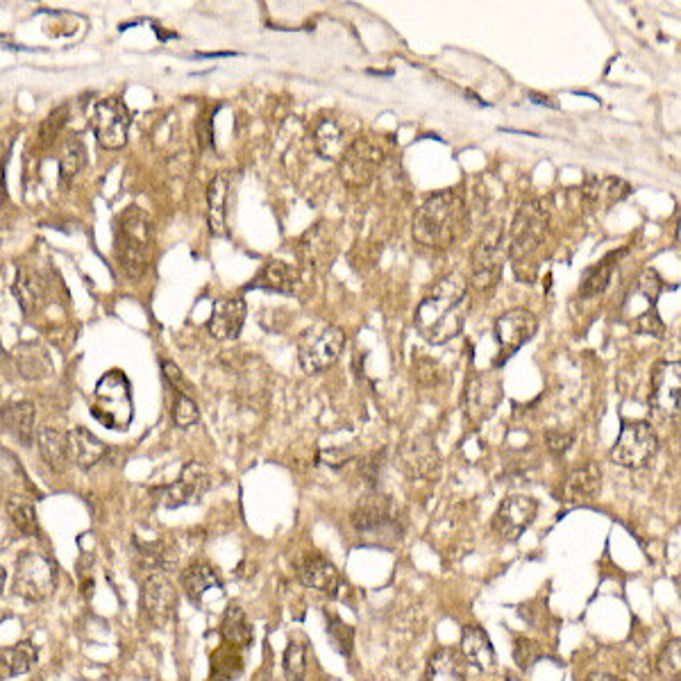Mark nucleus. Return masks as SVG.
Instances as JSON below:
<instances>
[{"label": "nucleus", "mask_w": 681, "mask_h": 681, "mask_svg": "<svg viewBox=\"0 0 681 681\" xmlns=\"http://www.w3.org/2000/svg\"><path fill=\"white\" fill-rule=\"evenodd\" d=\"M550 225V207L543 198H532L518 207L507 232V257L514 262L516 275L523 273V268L532 266L536 273L534 257L541 250L545 234Z\"/></svg>", "instance_id": "nucleus-4"}, {"label": "nucleus", "mask_w": 681, "mask_h": 681, "mask_svg": "<svg viewBox=\"0 0 681 681\" xmlns=\"http://www.w3.org/2000/svg\"><path fill=\"white\" fill-rule=\"evenodd\" d=\"M657 670L666 681H679L681 679V643H679V638H675V641H670L666 647H663V652L659 654V661H657Z\"/></svg>", "instance_id": "nucleus-43"}, {"label": "nucleus", "mask_w": 681, "mask_h": 681, "mask_svg": "<svg viewBox=\"0 0 681 681\" xmlns=\"http://www.w3.org/2000/svg\"><path fill=\"white\" fill-rule=\"evenodd\" d=\"M355 532L361 536V541L373 543V545H391L402 538L400 518L395 514L391 500L386 498H373L361 502L359 507L352 511L350 518Z\"/></svg>", "instance_id": "nucleus-7"}, {"label": "nucleus", "mask_w": 681, "mask_h": 681, "mask_svg": "<svg viewBox=\"0 0 681 681\" xmlns=\"http://www.w3.org/2000/svg\"><path fill=\"white\" fill-rule=\"evenodd\" d=\"M575 443L573 432H563V430H548L545 432V445L552 454H566L570 450V445Z\"/></svg>", "instance_id": "nucleus-47"}, {"label": "nucleus", "mask_w": 681, "mask_h": 681, "mask_svg": "<svg viewBox=\"0 0 681 681\" xmlns=\"http://www.w3.org/2000/svg\"><path fill=\"white\" fill-rule=\"evenodd\" d=\"M298 271L287 262H280V259H271L262 266V271L255 275L250 289H264L273 293H282V296H291L298 289Z\"/></svg>", "instance_id": "nucleus-26"}, {"label": "nucleus", "mask_w": 681, "mask_h": 681, "mask_svg": "<svg viewBox=\"0 0 681 681\" xmlns=\"http://www.w3.org/2000/svg\"><path fill=\"white\" fill-rule=\"evenodd\" d=\"M538 514V502L532 495H507L495 511L493 529L502 541H518Z\"/></svg>", "instance_id": "nucleus-16"}, {"label": "nucleus", "mask_w": 681, "mask_h": 681, "mask_svg": "<svg viewBox=\"0 0 681 681\" xmlns=\"http://www.w3.org/2000/svg\"><path fill=\"white\" fill-rule=\"evenodd\" d=\"M0 420H3L5 430L10 432L16 441L25 448H30L35 441V405L28 400H16L5 405L0 411Z\"/></svg>", "instance_id": "nucleus-27"}, {"label": "nucleus", "mask_w": 681, "mask_h": 681, "mask_svg": "<svg viewBox=\"0 0 681 681\" xmlns=\"http://www.w3.org/2000/svg\"><path fill=\"white\" fill-rule=\"evenodd\" d=\"M602 491V470L595 464H586L575 468L568 475L563 493H566L568 502H591L598 498Z\"/></svg>", "instance_id": "nucleus-29"}, {"label": "nucleus", "mask_w": 681, "mask_h": 681, "mask_svg": "<svg viewBox=\"0 0 681 681\" xmlns=\"http://www.w3.org/2000/svg\"><path fill=\"white\" fill-rule=\"evenodd\" d=\"M227 193H230V184L221 173L209 182L207 189V203H209V230L216 237H225L227 232Z\"/></svg>", "instance_id": "nucleus-34"}, {"label": "nucleus", "mask_w": 681, "mask_h": 681, "mask_svg": "<svg viewBox=\"0 0 681 681\" xmlns=\"http://www.w3.org/2000/svg\"><path fill=\"white\" fill-rule=\"evenodd\" d=\"M504 257H507V230H504L500 221H495L486 227L473 250V275H470V282L479 293H489L498 287Z\"/></svg>", "instance_id": "nucleus-6"}, {"label": "nucleus", "mask_w": 681, "mask_h": 681, "mask_svg": "<svg viewBox=\"0 0 681 681\" xmlns=\"http://www.w3.org/2000/svg\"><path fill=\"white\" fill-rule=\"evenodd\" d=\"M37 659H39V652L30 641H21L12 647L0 650V661H3V666L7 668V672H10L12 677L30 672L32 668H35Z\"/></svg>", "instance_id": "nucleus-39"}, {"label": "nucleus", "mask_w": 681, "mask_h": 681, "mask_svg": "<svg viewBox=\"0 0 681 681\" xmlns=\"http://www.w3.org/2000/svg\"><path fill=\"white\" fill-rule=\"evenodd\" d=\"M89 125L96 134V141L105 150H119L128 144L130 132V112L119 98L96 100L89 107Z\"/></svg>", "instance_id": "nucleus-10"}, {"label": "nucleus", "mask_w": 681, "mask_h": 681, "mask_svg": "<svg viewBox=\"0 0 681 681\" xmlns=\"http://www.w3.org/2000/svg\"><path fill=\"white\" fill-rule=\"evenodd\" d=\"M620 255L618 252H613V255H609L607 259H602V262L591 268V271L586 273L584 277V282H582V289H579V293H582L584 298H595V296H602L604 291L609 289V284H611V277H613V268H616V259Z\"/></svg>", "instance_id": "nucleus-40"}, {"label": "nucleus", "mask_w": 681, "mask_h": 681, "mask_svg": "<svg viewBox=\"0 0 681 681\" xmlns=\"http://www.w3.org/2000/svg\"><path fill=\"white\" fill-rule=\"evenodd\" d=\"M679 391H681V366L679 361H661L652 368L650 411L659 420H672L679 416Z\"/></svg>", "instance_id": "nucleus-14"}, {"label": "nucleus", "mask_w": 681, "mask_h": 681, "mask_svg": "<svg viewBox=\"0 0 681 681\" xmlns=\"http://www.w3.org/2000/svg\"><path fill=\"white\" fill-rule=\"evenodd\" d=\"M468 207L457 191H439L420 205L414 239L430 250H448L466 234Z\"/></svg>", "instance_id": "nucleus-2"}, {"label": "nucleus", "mask_w": 681, "mask_h": 681, "mask_svg": "<svg viewBox=\"0 0 681 681\" xmlns=\"http://www.w3.org/2000/svg\"><path fill=\"white\" fill-rule=\"evenodd\" d=\"M209 484H212V479H209L207 468L200 461H189L182 468L178 482L159 489V495H162L164 507L178 509L184 507V504H198L203 500L205 493L209 491Z\"/></svg>", "instance_id": "nucleus-18"}, {"label": "nucleus", "mask_w": 681, "mask_h": 681, "mask_svg": "<svg viewBox=\"0 0 681 681\" xmlns=\"http://www.w3.org/2000/svg\"><path fill=\"white\" fill-rule=\"evenodd\" d=\"M66 448H69V461L82 470L96 466L107 452V445L96 434H91L87 427H73L66 434Z\"/></svg>", "instance_id": "nucleus-25"}, {"label": "nucleus", "mask_w": 681, "mask_h": 681, "mask_svg": "<svg viewBox=\"0 0 681 681\" xmlns=\"http://www.w3.org/2000/svg\"><path fill=\"white\" fill-rule=\"evenodd\" d=\"M500 398H502L500 384H491L482 380V377L470 380L468 391H466V409H468L470 420L479 423V420L489 418L495 411V407H498Z\"/></svg>", "instance_id": "nucleus-30"}, {"label": "nucleus", "mask_w": 681, "mask_h": 681, "mask_svg": "<svg viewBox=\"0 0 681 681\" xmlns=\"http://www.w3.org/2000/svg\"><path fill=\"white\" fill-rule=\"evenodd\" d=\"M300 262L311 271H327L336 257V234L334 227L321 221L302 234L298 241Z\"/></svg>", "instance_id": "nucleus-19"}, {"label": "nucleus", "mask_w": 681, "mask_h": 681, "mask_svg": "<svg viewBox=\"0 0 681 681\" xmlns=\"http://www.w3.org/2000/svg\"><path fill=\"white\" fill-rule=\"evenodd\" d=\"M87 164V148L78 134H69L60 146V175L64 182H73Z\"/></svg>", "instance_id": "nucleus-38"}, {"label": "nucleus", "mask_w": 681, "mask_h": 681, "mask_svg": "<svg viewBox=\"0 0 681 681\" xmlns=\"http://www.w3.org/2000/svg\"><path fill=\"white\" fill-rule=\"evenodd\" d=\"M12 291L25 314H35V311H39L46 300L44 280H41V275L28 271V268H19V271H16Z\"/></svg>", "instance_id": "nucleus-33"}, {"label": "nucleus", "mask_w": 681, "mask_h": 681, "mask_svg": "<svg viewBox=\"0 0 681 681\" xmlns=\"http://www.w3.org/2000/svg\"><path fill=\"white\" fill-rule=\"evenodd\" d=\"M327 634H330L336 650H339L341 654H350V650H352V629L348 625H343L339 618H330Z\"/></svg>", "instance_id": "nucleus-46"}, {"label": "nucleus", "mask_w": 681, "mask_h": 681, "mask_svg": "<svg viewBox=\"0 0 681 681\" xmlns=\"http://www.w3.org/2000/svg\"><path fill=\"white\" fill-rule=\"evenodd\" d=\"M298 577L302 586L314 588V591L330 595V598H336L343 586L339 570L323 554H305L298 563Z\"/></svg>", "instance_id": "nucleus-21"}, {"label": "nucleus", "mask_w": 681, "mask_h": 681, "mask_svg": "<svg viewBox=\"0 0 681 681\" xmlns=\"http://www.w3.org/2000/svg\"><path fill=\"white\" fill-rule=\"evenodd\" d=\"M55 584H57L55 566L44 557V554L25 552L23 557L16 561L14 593L21 595L23 600L28 602L46 600L48 595L55 591Z\"/></svg>", "instance_id": "nucleus-12"}, {"label": "nucleus", "mask_w": 681, "mask_h": 681, "mask_svg": "<svg viewBox=\"0 0 681 681\" xmlns=\"http://www.w3.org/2000/svg\"><path fill=\"white\" fill-rule=\"evenodd\" d=\"M221 636L225 643H230L232 647H250L255 632H252V625L239 604H230L225 609V616L221 622Z\"/></svg>", "instance_id": "nucleus-35"}, {"label": "nucleus", "mask_w": 681, "mask_h": 681, "mask_svg": "<svg viewBox=\"0 0 681 681\" xmlns=\"http://www.w3.org/2000/svg\"><path fill=\"white\" fill-rule=\"evenodd\" d=\"M96 416L105 425L121 430L130 423L132 416V400H130V384L121 373L105 375L96 386Z\"/></svg>", "instance_id": "nucleus-13"}, {"label": "nucleus", "mask_w": 681, "mask_h": 681, "mask_svg": "<svg viewBox=\"0 0 681 681\" xmlns=\"http://www.w3.org/2000/svg\"><path fill=\"white\" fill-rule=\"evenodd\" d=\"M7 514H10L12 525L19 529L23 536H39V520L37 511L28 500L10 498L7 500Z\"/></svg>", "instance_id": "nucleus-41"}, {"label": "nucleus", "mask_w": 681, "mask_h": 681, "mask_svg": "<svg viewBox=\"0 0 681 681\" xmlns=\"http://www.w3.org/2000/svg\"><path fill=\"white\" fill-rule=\"evenodd\" d=\"M461 657L466 666H473L479 672H493L498 668V654H495L489 634L479 625H466L461 632Z\"/></svg>", "instance_id": "nucleus-22"}, {"label": "nucleus", "mask_w": 681, "mask_h": 681, "mask_svg": "<svg viewBox=\"0 0 681 681\" xmlns=\"http://www.w3.org/2000/svg\"><path fill=\"white\" fill-rule=\"evenodd\" d=\"M153 246L155 232L153 221L144 209L132 207L121 214L119 225H116V259H119L121 271L130 280H141L153 264Z\"/></svg>", "instance_id": "nucleus-3"}, {"label": "nucleus", "mask_w": 681, "mask_h": 681, "mask_svg": "<svg viewBox=\"0 0 681 681\" xmlns=\"http://www.w3.org/2000/svg\"><path fill=\"white\" fill-rule=\"evenodd\" d=\"M541 645L527 636H518L514 641V661L518 663L520 670H529L536 666V661L541 659Z\"/></svg>", "instance_id": "nucleus-44"}, {"label": "nucleus", "mask_w": 681, "mask_h": 681, "mask_svg": "<svg viewBox=\"0 0 681 681\" xmlns=\"http://www.w3.org/2000/svg\"><path fill=\"white\" fill-rule=\"evenodd\" d=\"M425 681H468V666L461 652L454 647L436 650L427 663Z\"/></svg>", "instance_id": "nucleus-28"}, {"label": "nucleus", "mask_w": 681, "mask_h": 681, "mask_svg": "<svg viewBox=\"0 0 681 681\" xmlns=\"http://www.w3.org/2000/svg\"><path fill=\"white\" fill-rule=\"evenodd\" d=\"M284 675L287 681H305L307 679V647L302 643H289L284 650Z\"/></svg>", "instance_id": "nucleus-42"}, {"label": "nucleus", "mask_w": 681, "mask_h": 681, "mask_svg": "<svg viewBox=\"0 0 681 681\" xmlns=\"http://www.w3.org/2000/svg\"><path fill=\"white\" fill-rule=\"evenodd\" d=\"M468 282L459 273H450L434 284L416 309V330L434 346L452 341L464 327Z\"/></svg>", "instance_id": "nucleus-1"}, {"label": "nucleus", "mask_w": 681, "mask_h": 681, "mask_svg": "<svg viewBox=\"0 0 681 681\" xmlns=\"http://www.w3.org/2000/svg\"><path fill=\"white\" fill-rule=\"evenodd\" d=\"M498 681H520V679H518V677H511V675H509V677H502V679H498Z\"/></svg>", "instance_id": "nucleus-54"}, {"label": "nucleus", "mask_w": 681, "mask_h": 681, "mask_svg": "<svg viewBox=\"0 0 681 681\" xmlns=\"http://www.w3.org/2000/svg\"><path fill=\"white\" fill-rule=\"evenodd\" d=\"M37 445L44 461L50 470L62 473L69 464V448H66V434L53 430V427H41L37 432Z\"/></svg>", "instance_id": "nucleus-36"}, {"label": "nucleus", "mask_w": 681, "mask_h": 681, "mask_svg": "<svg viewBox=\"0 0 681 681\" xmlns=\"http://www.w3.org/2000/svg\"><path fill=\"white\" fill-rule=\"evenodd\" d=\"M175 607H178V591L171 579L164 573H150L141 586V609L146 620L155 627H164L173 618Z\"/></svg>", "instance_id": "nucleus-17"}, {"label": "nucleus", "mask_w": 681, "mask_h": 681, "mask_svg": "<svg viewBox=\"0 0 681 681\" xmlns=\"http://www.w3.org/2000/svg\"><path fill=\"white\" fill-rule=\"evenodd\" d=\"M632 187L625 180L618 178H595V175H588L584 187H582V198L586 205L598 207V205H616L622 198L629 196Z\"/></svg>", "instance_id": "nucleus-31"}, {"label": "nucleus", "mask_w": 681, "mask_h": 681, "mask_svg": "<svg viewBox=\"0 0 681 681\" xmlns=\"http://www.w3.org/2000/svg\"><path fill=\"white\" fill-rule=\"evenodd\" d=\"M182 586L191 602H200L209 588L221 586V577H218V570L212 566V563L193 561L187 568H184Z\"/></svg>", "instance_id": "nucleus-32"}, {"label": "nucleus", "mask_w": 681, "mask_h": 681, "mask_svg": "<svg viewBox=\"0 0 681 681\" xmlns=\"http://www.w3.org/2000/svg\"><path fill=\"white\" fill-rule=\"evenodd\" d=\"M248 307L243 298H221L214 302L207 330L218 341H234L246 325Z\"/></svg>", "instance_id": "nucleus-20"}, {"label": "nucleus", "mask_w": 681, "mask_h": 681, "mask_svg": "<svg viewBox=\"0 0 681 681\" xmlns=\"http://www.w3.org/2000/svg\"><path fill=\"white\" fill-rule=\"evenodd\" d=\"M538 330V321L532 311L527 309H509L495 321V339L500 346V364L534 339Z\"/></svg>", "instance_id": "nucleus-15"}, {"label": "nucleus", "mask_w": 681, "mask_h": 681, "mask_svg": "<svg viewBox=\"0 0 681 681\" xmlns=\"http://www.w3.org/2000/svg\"><path fill=\"white\" fill-rule=\"evenodd\" d=\"M663 291V280L654 268H645L638 275V280L632 284V289L625 296V305H622V318L629 323V327L636 334L654 336L659 339L666 332L659 311L657 300Z\"/></svg>", "instance_id": "nucleus-5"}, {"label": "nucleus", "mask_w": 681, "mask_h": 681, "mask_svg": "<svg viewBox=\"0 0 681 681\" xmlns=\"http://www.w3.org/2000/svg\"><path fill=\"white\" fill-rule=\"evenodd\" d=\"M350 459H352V454L346 452L343 448H330V450L321 452V461H323L325 466H330V468H341V466H346Z\"/></svg>", "instance_id": "nucleus-50"}, {"label": "nucleus", "mask_w": 681, "mask_h": 681, "mask_svg": "<svg viewBox=\"0 0 681 681\" xmlns=\"http://www.w3.org/2000/svg\"><path fill=\"white\" fill-rule=\"evenodd\" d=\"M402 466L411 477H434L439 470V452H436L432 439L427 434L414 436L405 448L400 450Z\"/></svg>", "instance_id": "nucleus-24"}, {"label": "nucleus", "mask_w": 681, "mask_h": 681, "mask_svg": "<svg viewBox=\"0 0 681 681\" xmlns=\"http://www.w3.org/2000/svg\"><path fill=\"white\" fill-rule=\"evenodd\" d=\"M384 164V150L368 137H355L339 159V175L346 187L364 189L375 180Z\"/></svg>", "instance_id": "nucleus-11"}, {"label": "nucleus", "mask_w": 681, "mask_h": 681, "mask_svg": "<svg viewBox=\"0 0 681 681\" xmlns=\"http://www.w3.org/2000/svg\"><path fill=\"white\" fill-rule=\"evenodd\" d=\"M343 348H346V332L336 325L311 327L298 343V361L302 371L316 375L339 361Z\"/></svg>", "instance_id": "nucleus-8"}, {"label": "nucleus", "mask_w": 681, "mask_h": 681, "mask_svg": "<svg viewBox=\"0 0 681 681\" xmlns=\"http://www.w3.org/2000/svg\"><path fill=\"white\" fill-rule=\"evenodd\" d=\"M416 380L420 384H434L439 380V368H436L434 361L430 359H420L416 364Z\"/></svg>", "instance_id": "nucleus-49"}, {"label": "nucleus", "mask_w": 681, "mask_h": 681, "mask_svg": "<svg viewBox=\"0 0 681 681\" xmlns=\"http://www.w3.org/2000/svg\"><path fill=\"white\" fill-rule=\"evenodd\" d=\"M173 420L178 427H191L200 420V411L196 407V402H193L187 393H175Z\"/></svg>", "instance_id": "nucleus-45"}, {"label": "nucleus", "mask_w": 681, "mask_h": 681, "mask_svg": "<svg viewBox=\"0 0 681 681\" xmlns=\"http://www.w3.org/2000/svg\"><path fill=\"white\" fill-rule=\"evenodd\" d=\"M5 579H7V575H5V568L0 566V593H3V588H5Z\"/></svg>", "instance_id": "nucleus-53"}, {"label": "nucleus", "mask_w": 681, "mask_h": 681, "mask_svg": "<svg viewBox=\"0 0 681 681\" xmlns=\"http://www.w3.org/2000/svg\"><path fill=\"white\" fill-rule=\"evenodd\" d=\"M659 452V436L647 420H632L620 430L611 459L622 468H645Z\"/></svg>", "instance_id": "nucleus-9"}, {"label": "nucleus", "mask_w": 681, "mask_h": 681, "mask_svg": "<svg viewBox=\"0 0 681 681\" xmlns=\"http://www.w3.org/2000/svg\"><path fill=\"white\" fill-rule=\"evenodd\" d=\"M586 681H622L616 675H609V672H593V675H588Z\"/></svg>", "instance_id": "nucleus-52"}, {"label": "nucleus", "mask_w": 681, "mask_h": 681, "mask_svg": "<svg viewBox=\"0 0 681 681\" xmlns=\"http://www.w3.org/2000/svg\"><path fill=\"white\" fill-rule=\"evenodd\" d=\"M352 141L355 139L350 137L348 125H343L339 119H334V116H325L314 130L316 153L323 159H330V162H339Z\"/></svg>", "instance_id": "nucleus-23"}, {"label": "nucleus", "mask_w": 681, "mask_h": 681, "mask_svg": "<svg viewBox=\"0 0 681 681\" xmlns=\"http://www.w3.org/2000/svg\"><path fill=\"white\" fill-rule=\"evenodd\" d=\"M66 114H69V109L64 105L57 107L53 114L48 116V121L44 123V128H41V137H55L57 132H60L62 125L66 123Z\"/></svg>", "instance_id": "nucleus-48"}, {"label": "nucleus", "mask_w": 681, "mask_h": 681, "mask_svg": "<svg viewBox=\"0 0 681 681\" xmlns=\"http://www.w3.org/2000/svg\"><path fill=\"white\" fill-rule=\"evenodd\" d=\"M162 373H164V377L168 380V384H171L175 391L184 393V377H182V371H180L178 366L173 364V361H164V364H162Z\"/></svg>", "instance_id": "nucleus-51"}, {"label": "nucleus", "mask_w": 681, "mask_h": 681, "mask_svg": "<svg viewBox=\"0 0 681 681\" xmlns=\"http://www.w3.org/2000/svg\"><path fill=\"white\" fill-rule=\"evenodd\" d=\"M175 554L164 541L155 543H137V561L141 568L150 570V573H168V570L175 568Z\"/></svg>", "instance_id": "nucleus-37"}]
</instances>
